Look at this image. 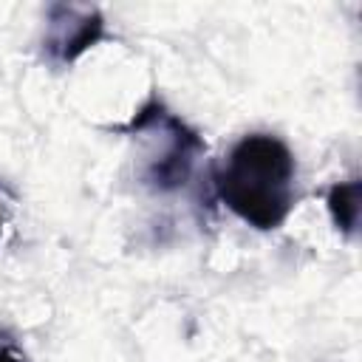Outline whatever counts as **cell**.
I'll return each mask as SVG.
<instances>
[{"instance_id": "1", "label": "cell", "mask_w": 362, "mask_h": 362, "mask_svg": "<svg viewBox=\"0 0 362 362\" xmlns=\"http://www.w3.org/2000/svg\"><path fill=\"white\" fill-rule=\"evenodd\" d=\"M221 204L243 223L272 232L297 204V161L291 147L272 133H246L212 170Z\"/></svg>"}, {"instance_id": "2", "label": "cell", "mask_w": 362, "mask_h": 362, "mask_svg": "<svg viewBox=\"0 0 362 362\" xmlns=\"http://www.w3.org/2000/svg\"><path fill=\"white\" fill-rule=\"evenodd\" d=\"M127 136H150L153 147L147 153L141 178L156 192L181 189L195 170V161L206 153V141L195 127H189L181 116H175L161 96H150L124 124L113 127Z\"/></svg>"}, {"instance_id": "3", "label": "cell", "mask_w": 362, "mask_h": 362, "mask_svg": "<svg viewBox=\"0 0 362 362\" xmlns=\"http://www.w3.org/2000/svg\"><path fill=\"white\" fill-rule=\"evenodd\" d=\"M105 37V17L96 6L51 3L42 51L54 65H71Z\"/></svg>"}, {"instance_id": "4", "label": "cell", "mask_w": 362, "mask_h": 362, "mask_svg": "<svg viewBox=\"0 0 362 362\" xmlns=\"http://www.w3.org/2000/svg\"><path fill=\"white\" fill-rule=\"evenodd\" d=\"M359 192H362L359 178L337 181V184L328 187V192H325L328 215H331L334 226H337L345 238H354V235H356V226H359Z\"/></svg>"}, {"instance_id": "5", "label": "cell", "mask_w": 362, "mask_h": 362, "mask_svg": "<svg viewBox=\"0 0 362 362\" xmlns=\"http://www.w3.org/2000/svg\"><path fill=\"white\" fill-rule=\"evenodd\" d=\"M0 362H28L17 348H11V345H6V348H0Z\"/></svg>"}, {"instance_id": "6", "label": "cell", "mask_w": 362, "mask_h": 362, "mask_svg": "<svg viewBox=\"0 0 362 362\" xmlns=\"http://www.w3.org/2000/svg\"><path fill=\"white\" fill-rule=\"evenodd\" d=\"M0 232H3V218H0Z\"/></svg>"}]
</instances>
